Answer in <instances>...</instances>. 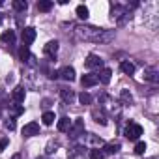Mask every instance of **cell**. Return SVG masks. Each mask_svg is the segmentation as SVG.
<instances>
[{"label":"cell","instance_id":"obj_10","mask_svg":"<svg viewBox=\"0 0 159 159\" xmlns=\"http://www.w3.org/2000/svg\"><path fill=\"white\" fill-rule=\"evenodd\" d=\"M99 81H98V75L96 73H88V75H84L83 77V81H81V84L84 86V88H90V86H96Z\"/></svg>","mask_w":159,"mask_h":159},{"label":"cell","instance_id":"obj_17","mask_svg":"<svg viewBox=\"0 0 159 159\" xmlns=\"http://www.w3.org/2000/svg\"><path fill=\"white\" fill-rule=\"evenodd\" d=\"M56 127H58V131H62V133H67V131H69V127H71V120H69L67 116H64V118H60V120H58Z\"/></svg>","mask_w":159,"mask_h":159},{"label":"cell","instance_id":"obj_31","mask_svg":"<svg viewBox=\"0 0 159 159\" xmlns=\"http://www.w3.org/2000/svg\"><path fill=\"white\" fill-rule=\"evenodd\" d=\"M144 150H146V144H144V142H137V146H135V153L142 155V153H144Z\"/></svg>","mask_w":159,"mask_h":159},{"label":"cell","instance_id":"obj_21","mask_svg":"<svg viewBox=\"0 0 159 159\" xmlns=\"http://www.w3.org/2000/svg\"><path fill=\"white\" fill-rule=\"evenodd\" d=\"M41 120H43V124L45 125H52L54 124V112H51V111H47V112H43V116H41Z\"/></svg>","mask_w":159,"mask_h":159},{"label":"cell","instance_id":"obj_18","mask_svg":"<svg viewBox=\"0 0 159 159\" xmlns=\"http://www.w3.org/2000/svg\"><path fill=\"white\" fill-rule=\"evenodd\" d=\"M103 153H109V155H112V153H118L120 152V142H109V144H103Z\"/></svg>","mask_w":159,"mask_h":159},{"label":"cell","instance_id":"obj_20","mask_svg":"<svg viewBox=\"0 0 159 159\" xmlns=\"http://www.w3.org/2000/svg\"><path fill=\"white\" fill-rule=\"evenodd\" d=\"M19 58H21L23 62H28V60L32 58V54H30V51H28V47H26V45H23V47L19 49Z\"/></svg>","mask_w":159,"mask_h":159},{"label":"cell","instance_id":"obj_32","mask_svg":"<svg viewBox=\"0 0 159 159\" xmlns=\"http://www.w3.org/2000/svg\"><path fill=\"white\" fill-rule=\"evenodd\" d=\"M8 146V139H0V152H4Z\"/></svg>","mask_w":159,"mask_h":159},{"label":"cell","instance_id":"obj_13","mask_svg":"<svg viewBox=\"0 0 159 159\" xmlns=\"http://www.w3.org/2000/svg\"><path fill=\"white\" fill-rule=\"evenodd\" d=\"M144 81H150V83H157V81H159V73H157L155 67L144 69Z\"/></svg>","mask_w":159,"mask_h":159},{"label":"cell","instance_id":"obj_2","mask_svg":"<svg viewBox=\"0 0 159 159\" xmlns=\"http://www.w3.org/2000/svg\"><path fill=\"white\" fill-rule=\"evenodd\" d=\"M99 109L107 114H112V116H118L120 114V105L111 98V96H107V94H103L101 98H99Z\"/></svg>","mask_w":159,"mask_h":159},{"label":"cell","instance_id":"obj_11","mask_svg":"<svg viewBox=\"0 0 159 159\" xmlns=\"http://www.w3.org/2000/svg\"><path fill=\"white\" fill-rule=\"evenodd\" d=\"M11 98H13L15 105H21V103H25V98H26V92H25V88H23V86H17V88L13 90Z\"/></svg>","mask_w":159,"mask_h":159},{"label":"cell","instance_id":"obj_4","mask_svg":"<svg viewBox=\"0 0 159 159\" xmlns=\"http://www.w3.org/2000/svg\"><path fill=\"white\" fill-rule=\"evenodd\" d=\"M83 142H84V146H88L90 150H98V148H101L105 142H103V139H99L98 135H92V133H84L83 135Z\"/></svg>","mask_w":159,"mask_h":159},{"label":"cell","instance_id":"obj_14","mask_svg":"<svg viewBox=\"0 0 159 159\" xmlns=\"http://www.w3.org/2000/svg\"><path fill=\"white\" fill-rule=\"evenodd\" d=\"M120 69H122V73H125V75H133L137 67H135V64H133L131 60H122Z\"/></svg>","mask_w":159,"mask_h":159},{"label":"cell","instance_id":"obj_35","mask_svg":"<svg viewBox=\"0 0 159 159\" xmlns=\"http://www.w3.org/2000/svg\"><path fill=\"white\" fill-rule=\"evenodd\" d=\"M38 159H49V157H47V155H41V157H38Z\"/></svg>","mask_w":159,"mask_h":159},{"label":"cell","instance_id":"obj_28","mask_svg":"<svg viewBox=\"0 0 159 159\" xmlns=\"http://www.w3.org/2000/svg\"><path fill=\"white\" fill-rule=\"evenodd\" d=\"M79 101H81L83 105H90V103H92V96H90L88 92H83L81 96H79Z\"/></svg>","mask_w":159,"mask_h":159},{"label":"cell","instance_id":"obj_19","mask_svg":"<svg viewBox=\"0 0 159 159\" xmlns=\"http://www.w3.org/2000/svg\"><path fill=\"white\" fill-rule=\"evenodd\" d=\"M60 96H62V99H64L66 103H71V101L75 99V92L69 90V88H62V90H60Z\"/></svg>","mask_w":159,"mask_h":159},{"label":"cell","instance_id":"obj_9","mask_svg":"<svg viewBox=\"0 0 159 159\" xmlns=\"http://www.w3.org/2000/svg\"><path fill=\"white\" fill-rule=\"evenodd\" d=\"M23 135L25 137H36V135H39V124H36V122L26 124L23 127Z\"/></svg>","mask_w":159,"mask_h":159},{"label":"cell","instance_id":"obj_5","mask_svg":"<svg viewBox=\"0 0 159 159\" xmlns=\"http://www.w3.org/2000/svg\"><path fill=\"white\" fill-rule=\"evenodd\" d=\"M73 139H79V137H83L84 135V120L83 118H77L75 122H71V127L67 131Z\"/></svg>","mask_w":159,"mask_h":159},{"label":"cell","instance_id":"obj_29","mask_svg":"<svg viewBox=\"0 0 159 159\" xmlns=\"http://www.w3.org/2000/svg\"><path fill=\"white\" fill-rule=\"evenodd\" d=\"M103 157H105V153H103L101 148H98V150H90V159H103Z\"/></svg>","mask_w":159,"mask_h":159},{"label":"cell","instance_id":"obj_30","mask_svg":"<svg viewBox=\"0 0 159 159\" xmlns=\"http://www.w3.org/2000/svg\"><path fill=\"white\" fill-rule=\"evenodd\" d=\"M4 127H6V129H10V131H13V129H15V118H11V116H10V118H6Z\"/></svg>","mask_w":159,"mask_h":159},{"label":"cell","instance_id":"obj_24","mask_svg":"<svg viewBox=\"0 0 159 159\" xmlns=\"http://www.w3.org/2000/svg\"><path fill=\"white\" fill-rule=\"evenodd\" d=\"M77 17L86 21V19H88V8L83 6V4H81V6H77Z\"/></svg>","mask_w":159,"mask_h":159},{"label":"cell","instance_id":"obj_25","mask_svg":"<svg viewBox=\"0 0 159 159\" xmlns=\"http://www.w3.org/2000/svg\"><path fill=\"white\" fill-rule=\"evenodd\" d=\"M120 99H122V103H124V105H131V103H133V96H131L127 90H122Z\"/></svg>","mask_w":159,"mask_h":159},{"label":"cell","instance_id":"obj_22","mask_svg":"<svg viewBox=\"0 0 159 159\" xmlns=\"http://www.w3.org/2000/svg\"><path fill=\"white\" fill-rule=\"evenodd\" d=\"M0 39H2L4 43H13V41H15V32H13V30H6Z\"/></svg>","mask_w":159,"mask_h":159},{"label":"cell","instance_id":"obj_26","mask_svg":"<svg viewBox=\"0 0 159 159\" xmlns=\"http://www.w3.org/2000/svg\"><path fill=\"white\" fill-rule=\"evenodd\" d=\"M11 6H13V10H15V11H26V8H28V4L25 2V0H15Z\"/></svg>","mask_w":159,"mask_h":159},{"label":"cell","instance_id":"obj_36","mask_svg":"<svg viewBox=\"0 0 159 159\" xmlns=\"http://www.w3.org/2000/svg\"><path fill=\"white\" fill-rule=\"evenodd\" d=\"M2 4H4V2H2V0H0V6H2Z\"/></svg>","mask_w":159,"mask_h":159},{"label":"cell","instance_id":"obj_16","mask_svg":"<svg viewBox=\"0 0 159 159\" xmlns=\"http://www.w3.org/2000/svg\"><path fill=\"white\" fill-rule=\"evenodd\" d=\"M92 116H94V120H96L98 124H101V125L107 124V114H105L101 109H94V111H92Z\"/></svg>","mask_w":159,"mask_h":159},{"label":"cell","instance_id":"obj_33","mask_svg":"<svg viewBox=\"0 0 159 159\" xmlns=\"http://www.w3.org/2000/svg\"><path fill=\"white\" fill-rule=\"evenodd\" d=\"M11 159H21V155H19V153H17V155H13V157H11Z\"/></svg>","mask_w":159,"mask_h":159},{"label":"cell","instance_id":"obj_1","mask_svg":"<svg viewBox=\"0 0 159 159\" xmlns=\"http://www.w3.org/2000/svg\"><path fill=\"white\" fill-rule=\"evenodd\" d=\"M75 36L83 41H94V43H109L114 39V30H105L99 26H92V25H77L75 26Z\"/></svg>","mask_w":159,"mask_h":159},{"label":"cell","instance_id":"obj_7","mask_svg":"<svg viewBox=\"0 0 159 159\" xmlns=\"http://www.w3.org/2000/svg\"><path fill=\"white\" fill-rule=\"evenodd\" d=\"M56 52H58V41H56V39L49 41V43L43 47V54H45L49 60H54V58H56Z\"/></svg>","mask_w":159,"mask_h":159},{"label":"cell","instance_id":"obj_12","mask_svg":"<svg viewBox=\"0 0 159 159\" xmlns=\"http://www.w3.org/2000/svg\"><path fill=\"white\" fill-rule=\"evenodd\" d=\"M58 75L64 79V81H73V79H75V69L71 67V66H66V67H62L60 71H58Z\"/></svg>","mask_w":159,"mask_h":159},{"label":"cell","instance_id":"obj_27","mask_svg":"<svg viewBox=\"0 0 159 159\" xmlns=\"http://www.w3.org/2000/svg\"><path fill=\"white\" fill-rule=\"evenodd\" d=\"M52 8V2H49V0H39L38 2V10L39 11H51Z\"/></svg>","mask_w":159,"mask_h":159},{"label":"cell","instance_id":"obj_23","mask_svg":"<svg viewBox=\"0 0 159 159\" xmlns=\"http://www.w3.org/2000/svg\"><path fill=\"white\" fill-rule=\"evenodd\" d=\"M23 112H25L23 105H13V107H10V116H11V118H17V116H21Z\"/></svg>","mask_w":159,"mask_h":159},{"label":"cell","instance_id":"obj_3","mask_svg":"<svg viewBox=\"0 0 159 159\" xmlns=\"http://www.w3.org/2000/svg\"><path fill=\"white\" fill-rule=\"evenodd\" d=\"M124 135H125L129 140H139V137L142 135V127H140L139 124H135V122H129V124L125 125V129H124Z\"/></svg>","mask_w":159,"mask_h":159},{"label":"cell","instance_id":"obj_8","mask_svg":"<svg viewBox=\"0 0 159 159\" xmlns=\"http://www.w3.org/2000/svg\"><path fill=\"white\" fill-rule=\"evenodd\" d=\"M34 39H36V30H34L32 26L23 28V45H26V47H28Z\"/></svg>","mask_w":159,"mask_h":159},{"label":"cell","instance_id":"obj_6","mask_svg":"<svg viewBox=\"0 0 159 159\" xmlns=\"http://www.w3.org/2000/svg\"><path fill=\"white\" fill-rule=\"evenodd\" d=\"M84 67L86 69H103V60L98 54H88L84 60Z\"/></svg>","mask_w":159,"mask_h":159},{"label":"cell","instance_id":"obj_15","mask_svg":"<svg viewBox=\"0 0 159 159\" xmlns=\"http://www.w3.org/2000/svg\"><path fill=\"white\" fill-rule=\"evenodd\" d=\"M111 75H112V71H111L109 67H103V69L99 71V75H98V81L103 83V84H109V83H111Z\"/></svg>","mask_w":159,"mask_h":159},{"label":"cell","instance_id":"obj_34","mask_svg":"<svg viewBox=\"0 0 159 159\" xmlns=\"http://www.w3.org/2000/svg\"><path fill=\"white\" fill-rule=\"evenodd\" d=\"M2 21H4V15H2V13H0V25H2Z\"/></svg>","mask_w":159,"mask_h":159}]
</instances>
